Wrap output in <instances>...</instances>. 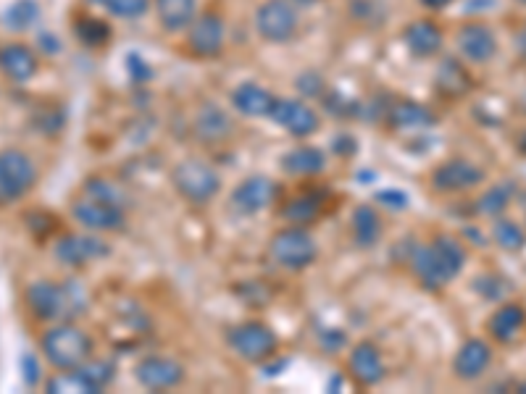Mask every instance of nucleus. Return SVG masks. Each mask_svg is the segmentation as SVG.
I'll return each mask as SVG.
<instances>
[{
	"label": "nucleus",
	"instance_id": "1",
	"mask_svg": "<svg viewBox=\"0 0 526 394\" xmlns=\"http://www.w3.org/2000/svg\"><path fill=\"white\" fill-rule=\"evenodd\" d=\"M466 261H469V253L458 237L437 234L424 245L413 247L408 266H411L413 279L427 292H442L461 276Z\"/></svg>",
	"mask_w": 526,
	"mask_h": 394
},
{
	"label": "nucleus",
	"instance_id": "2",
	"mask_svg": "<svg viewBox=\"0 0 526 394\" xmlns=\"http://www.w3.org/2000/svg\"><path fill=\"white\" fill-rule=\"evenodd\" d=\"M24 300H27L29 313L40 321H48V324L69 321V318L85 310V295H82L79 284L72 282L58 284L40 279V282L29 284Z\"/></svg>",
	"mask_w": 526,
	"mask_h": 394
},
{
	"label": "nucleus",
	"instance_id": "3",
	"mask_svg": "<svg viewBox=\"0 0 526 394\" xmlns=\"http://www.w3.org/2000/svg\"><path fill=\"white\" fill-rule=\"evenodd\" d=\"M40 350L56 371H74L93 358L95 342L85 329L69 321H58L40 337Z\"/></svg>",
	"mask_w": 526,
	"mask_h": 394
},
{
	"label": "nucleus",
	"instance_id": "4",
	"mask_svg": "<svg viewBox=\"0 0 526 394\" xmlns=\"http://www.w3.org/2000/svg\"><path fill=\"white\" fill-rule=\"evenodd\" d=\"M171 187L177 190V195L190 205H208L219 195L221 190V174L206 161L198 158H187V161L177 163L171 171Z\"/></svg>",
	"mask_w": 526,
	"mask_h": 394
},
{
	"label": "nucleus",
	"instance_id": "5",
	"mask_svg": "<svg viewBox=\"0 0 526 394\" xmlns=\"http://www.w3.org/2000/svg\"><path fill=\"white\" fill-rule=\"evenodd\" d=\"M271 261L285 271H306L319 258V245L306 226H282L269 240Z\"/></svg>",
	"mask_w": 526,
	"mask_h": 394
},
{
	"label": "nucleus",
	"instance_id": "6",
	"mask_svg": "<svg viewBox=\"0 0 526 394\" xmlns=\"http://www.w3.org/2000/svg\"><path fill=\"white\" fill-rule=\"evenodd\" d=\"M227 345L245 363H269L279 350V337L263 321H245L227 331Z\"/></svg>",
	"mask_w": 526,
	"mask_h": 394
},
{
	"label": "nucleus",
	"instance_id": "7",
	"mask_svg": "<svg viewBox=\"0 0 526 394\" xmlns=\"http://www.w3.org/2000/svg\"><path fill=\"white\" fill-rule=\"evenodd\" d=\"M72 216L82 229L93 234L121 232L127 226V205L100 200V197L79 192L72 200Z\"/></svg>",
	"mask_w": 526,
	"mask_h": 394
},
{
	"label": "nucleus",
	"instance_id": "8",
	"mask_svg": "<svg viewBox=\"0 0 526 394\" xmlns=\"http://www.w3.org/2000/svg\"><path fill=\"white\" fill-rule=\"evenodd\" d=\"M300 14L290 0H266L256 11V32L263 43L285 45L298 35Z\"/></svg>",
	"mask_w": 526,
	"mask_h": 394
},
{
	"label": "nucleus",
	"instance_id": "9",
	"mask_svg": "<svg viewBox=\"0 0 526 394\" xmlns=\"http://www.w3.org/2000/svg\"><path fill=\"white\" fill-rule=\"evenodd\" d=\"M484 182H487V171L469 158H448L429 176L432 190L440 195H463L482 187Z\"/></svg>",
	"mask_w": 526,
	"mask_h": 394
},
{
	"label": "nucleus",
	"instance_id": "10",
	"mask_svg": "<svg viewBox=\"0 0 526 394\" xmlns=\"http://www.w3.org/2000/svg\"><path fill=\"white\" fill-rule=\"evenodd\" d=\"M37 184V166L24 150H0V200H19Z\"/></svg>",
	"mask_w": 526,
	"mask_h": 394
},
{
	"label": "nucleus",
	"instance_id": "11",
	"mask_svg": "<svg viewBox=\"0 0 526 394\" xmlns=\"http://www.w3.org/2000/svg\"><path fill=\"white\" fill-rule=\"evenodd\" d=\"M269 119L298 140H308L321 127L319 111L303 98H279L277 95V103L271 108Z\"/></svg>",
	"mask_w": 526,
	"mask_h": 394
},
{
	"label": "nucleus",
	"instance_id": "12",
	"mask_svg": "<svg viewBox=\"0 0 526 394\" xmlns=\"http://www.w3.org/2000/svg\"><path fill=\"white\" fill-rule=\"evenodd\" d=\"M185 379V366L169 355H145L135 366V381L150 392H169V389L182 387Z\"/></svg>",
	"mask_w": 526,
	"mask_h": 394
},
{
	"label": "nucleus",
	"instance_id": "13",
	"mask_svg": "<svg viewBox=\"0 0 526 394\" xmlns=\"http://www.w3.org/2000/svg\"><path fill=\"white\" fill-rule=\"evenodd\" d=\"M455 45L458 56L471 66L490 64L498 56V35L490 24L484 22H466L455 32Z\"/></svg>",
	"mask_w": 526,
	"mask_h": 394
},
{
	"label": "nucleus",
	"instance_id": "14",
	"mask_svg": "<svg viewBox=\"0 0 526 394\" xmlns=\"http://www.w3.org/2000/svg\"><path fill=\"white\" fill-rule=\"evenodd\" d=\"M227 43V24L216 11H203L187 27V50L198 58H219Z\"/></svg>",
	"mask_w": 526,
	"mask_h": 394
},
{
	"label": "nucleus",
	"instance_id": "15",
	"mask_svg": "<svg viewBox=\"0 0 526 394\" xmlns=\"http://www.w3.org/2000/svg\"><path fill=\"white\" fill-rule=\"evenodd\" d=\"M40 71V53L32 45L22 40H8L0 43V74L14 82V85H27Z\"/></svg>",
	"mask_w": 526,
	"mask_h": 394
},
{
	"label": "nucleus",
	"instance_id": "16",
	"mask_svg": "<svg viewBox=\"0 0 526 394\" xmlns=\"http://www.w3.org/2000/svg\"><path fill=\"white\" fill-rule=\"evenodd\" d=\"M277 195V182H271L269 176H248L232 190L229 203L242 216H256V213L266 211V208L277 203Z\"/></svg>",
	"mask_w": 526,
	"mask_h": 394
},
{
	"label": "nucleus",
	"instance_id": "17",
	"mask_svg": "<svg viewBox=\"0 0 526 394\" xmlns=\"http://www.w3.org/2000/svg\"><path fill=\"white\" fill-rule=\"evenodd\" d=\"M348 376L363 389L382 384L384 376H387L382 350L374 342H358L348 355Z\"/></svg>",
	"mask_w": 526,
	"mask_h": 394
},
{
	"label": "nucleus",
	"instance_id": "18",
	"mask_svg": "<svg viewBox=\"0 0 526 394\" xmlns=\"http://www.w3.org/2000/svg\"><path fill=\"white\" fill-rule=\"evenodd\" d=\"M492 360H495V352H492V345L487 339H466L453 358V376L458 381H479L484 373L490 371Z\"/></svg>",
	"mask_w": 526,
	"mask_h": 394
},
{
	"label": "nucleus",
	"instance_id": "19",
	"mask_svg": "<svg viewBox=\"0 0 526 394\" xmlns=\"http://www.w3.org/2000/svg\"><path fill=\"white\" fill-rule=\"evenodd\" d=\"M58 263L69 268H85L87 263L100 261L108 255V245L98 237H87V234H64L53 247Z\"/></svg>",
	"mask_w": 526,
	"mask_h": 394
},
{
	"label": "nucleus",
	"instance_id": "20",
	"mask_svg": "<svg viewBox=\"0 0 526 394\" xmlns=\"http://www.w3.org/2000/svg\"><path fill=\"white\" fill-rule=\"evenodd\" d=\"M526 329V308L521 303H503L487 318V334L495 345H513Z\"/></svg>",
	"mask_w": 526,
	"mask_h": 394
},
{
	"label": "nucleus",
	"instance_id": "21",
	"mask_svg": "<svg viewBox=\"0 0 526 394\" xmlns=\"http://www.w3.org/2000/svg\"><path fill=\"white\" fill-rule=\"evenodd\" d=\"M403 40L406 48L411 50L413 58H434L445 45V32L434 19H416L403 29Z\"/></svg>",
	"mask_w": 526,
	"mask_h": 394
},
{
	"label": "nucleus",
	"instance_id": "22",
	"mask_svg": "<svg viewBox=\"0 0 526 394\" xmlns=\"http://www.w3.org/2000/svg\"><path fill=\"white\" fill-rule=\"evenodd\" d=\"M274 103H277V95L256 82H242L232 90V106L248 119H269Z\"/></svg>",
	"mask_w": 526,
	"mask_h": 394
},
{
	"label": "nucleus",
	"instance_id": "23",
	"mask_svg": "<svg viewBox=\"0 0 526 394\" xmlns=\"http://www.w3.org/2000/svg\"><path fill=\"white\" fill-rule=\"evenodd\" d=\"M384 119L395 129H427L437 124V116L427 106H421V103L408 98L390 100V108L384 113Z\"/></svg>",
	"mask_w": 526,
	"mask_h": 394
},
{
	"label": "nucleus",
	"instance_id": "24",
	"mask_svg": "<svg viewBox=\"0 0 526 394\" xmlns=\"http://www.w3.org/2000/svg\"><path fill=\"white\" fill-rule=\"evenodd\" d=\"M156 6L158 24L169 32V35H179L187 32L195 16H198V0H153Z\"/></svg>",
	"mask_w": 526,
	"mask_h": 394
},
{
	"label": "nucleus",
	"instance_id": "25",
	"mask_svg": "<svg viewBox=\"0 0 526 394\" xmlns=\"http://www.w3.org/2000/svg\"><path fill=\"white\" fill-rule=\"evenodd\" d=\"M437 90L445 95L448 100L453 98H463V95H469L471 87H474V79L469 77V69L463 66V61L458 58H445L437 69Z\"/></svg>",
	"mask_w": 526,
	"mask_h": 394
},
{
	"label": "nucleus",
	"instance_id": "26",
	"mask_svg": "<svg viewBox=\"0 0 526 394\" xmlns=\"http://www.w3.org/2000/svg\"><path fill=\"white\" fill-rule=\"evenodd\" d=\"M382 216L374 205H358L353 216H350V234L358 247H374L382 240Z\"/></svg>",
	"mask_w": 526,
	"mask_h": 394
},
{
	"label": "nucleus",
	"instance_id": "27",
	"mask_svg": "<svg viewBox=\"0 0 526 394\" xmlns=\"http://www.w3.org/2000/svg\"><path fill=\"white\" fill-rule=\"evenodd\" d=\"M324 169H327V155L321 153L319 148H313V145L292 148L282 158V171H287L292 176H313L321 174Z\"/></svg>",
	"mask_w": 526,
	"mask_h": 394
},
{
	"label": "nucleus",
	"instance_id": "28",
	"mask_svg": "<svg viewBox=\"0 0 526 394\" xmlns=\"http://www.w3.org/2000/svg\"><path fill=\"white\" fill-rule=\"evenodd\" d=\"M195 132L203 142H221L232 134V119L216 106L200 108L198 119H195Z\"/></svg>",
	"mask_w": 526,
	"mask_h": 394
},
{
	"label": "nucleus",
	"instance_id": "29",
	"mask_svg": "<svg viewBox=\"0 0 526 394\" xmlns=\"http://www.w3.org/2000/svg\"><path fill=\"white\" fill-rule=\"evenodd\" d=\"M72 27L79 43L87 48L98 50L111 43V27L98 16H79V19H74Z\"/></svg>",
	"mask_w": 526,
	"mask_h": 394
},
{
	"label": "nucleus",
	"instance_id": "30",
	"mask_svg": "<svg viewBox=\"0 0 526 394\" xmlns=\"http://www.w3.org/2000/svg\"><path fill=\"white\" fill-rule=\"evenodd\" d=\"M513 195H516V187H513L511 182L495 184V187H490V190H487L482 197H479L477 211L482 213V216L498 219V216H503V213H505V208L511 205Z\"/></svg>",
	"mask_w": 526,
	"mask_h": 394
},
{
	"label": "nucleus",
	"instance_id": "31",
	"mask_svg": "<svg viewBox=\"0 0 526 394\" xmlns=\"http://www.w3.org/2000/svg\"><path fill=\"white\" fill-rule=\"evenodd\" d=\"M492 240H495L498 247H503L505 253H519L526 245V232L516 221L498 216L495 224H492Z\"/></svg>",
	"mask_w": 526,
	"mask_h": 394
},
{
	"label": "nucleus",
	"instance_id": "32",
	"mask_svg": "<svg viewBox=\"0 0 526 394\" xmlns=\"http://www.w3.org/2000/svg\"><path fill=\"white\" fill-rule=\"evenodd\" d=\"M319 200L311 195H303V197H295V200H290V203L282 208V219L287 221V224H295V226H308L311 221L319 219Z\"/></svg>",
	"mask_w": 526,
	"mask_h": 394
},
{
	"label": "nucleus",
	"instance_id": "33",
	"mask_svg": "<svg viewBox=\"0 0 526 394\" xmlns=\"http://www.w3.org/2000/svg\"><path fill=\"white\" fill-rule=\"evenodd\" d=\"M37 19H40L37 0H16L14 6L6 11V16H3L6 27L14 29V32H27V29L35 27Z\"/></svg>",
	"mask_w": 526,
	"mask_h": 394
},
{
	"label": "nucleus",
	"instance_id": "34",
	"mask_svg": "<svg viewBox=\"0 0 526 394\" xmlns=\"http://www.w3.org/2000/svg\"><path fill=\"white\" fill-rule=\"evenodd\" d=\"M90 6L103 8L108 14L114 16V19H140L150 11V0H87Z\"/></svg>",
	"mask_w": 526,
	"mask_h": 394
},
{
	"label": "nucleus",
	"instance_id": "35",
	"mask_svg": "<svg viewBox=\"0 0 526 394\" xmlns=\"http://www.w3.org/2000/svg\"><path fill=\"white\" fill-rule=\"evenodd\" d=\"M79 192H85V195H93V197H100V200H111V203L127 205V208H129L127 192L121 190V187L116 182L106 179V176H93V179H87V182L82 184V190H79Z\"/></svg>",
	"mask_w": 526,
	"mask_h": 394
},
{
	"label": "nucleus",
	"instance_id": "36",
	"mask_svg": "<svg viewBox=\"0 0 526 394\" xmlns=\"http://www.w3.org/2000/svg\"><path fill=\"white\" fill-rule=\"evenodd\" d=\"M79 373L85 376L87 384L93 392H103V389L114 381L116 376V366L114 363H108V360H87L85 366H79Z\"/></svg>",
	"mask_w": 526,
	"mask_h": 394
},
{
	"label": "nucleus",
	"instance_id": "37",
	"mask_svg": "<svg viewBox=\"0 0 526 394\" xmlns=\"http://www.w3.org/2000/svg\"><path fill=\"white\" fill-rule=\"evenodd\" d=\"M22 368H24V381H27L29 387H35L37 381H40V366H37L35 355H24L22 358Z\"/></svg>",
	"mask_w": 526,
	"mask_h": 394
},
{
	"label": "nucleus",
	"instance_id": "38",
	"mask_svg": "<svg viewBox=\"0 0 526 394\" xmlns=\"http://www.w3.org/2000/svg\"><path fill=\"white\" fill-rule=\"evenodd\" d=\"M513 43H516V53H519L521 64L526 66V22L519 27L516 37H513Z\"/></svg>",
	"mask_w": 526,
	"mask_h": 394
},
{
	"label": "nucleus",
	"instance_id": "39",
	"mask_svg": "<svg viewBox=\"0 0 526 394\" xmlns=\"http://www.w3.org/2000/svg\"><path fill=\"white\" fill-rule=\"evenodd\" d=\"M419 3L427 8V11H442V8H448L455 0H419Z\"/></svg>",
	"mask_w": 526,
	"mask_h": 394
},
{
	"label": "nucleus",
	"instance_id": "40",
	"mask_svg": "<svg viewBox=\"0 0 526 394\" xmlns=\"http://www.w3.org/2000/svg\"><path fill=\"white\" fill-rule=\"evenodd\" d=\"M516 145H519V150H521V153L526 155V129H524V132L519 134V142H516Z\"/></svg>",
	"mask_w": 526,
	"mask_h": 394
},
{
	"label": "nucleus",
	"instance_id": "41",
	"mask_svg": "<svg viewBox=\"0 0 526 394\" xmlns=\"http://www.w3.org/2000/svg\"><path fill=\"white\" fill-rule=\"evenodd\" d=\"M516 389H519L521 394H526V381H521V384H516Z\"/></svg>",
	"mask_w": 526,
	"mask_h": 394
},
{
	"label": "nucleus",
	"instance_id": "42",
	"mask_svg": "<svg viewBox=\"0 0 526 394\" xmlns=\"http://www.w3.org/2000/svg\"><path fill=\"white\" fill-rule=\"evenodd\" d=\"M516 3H519V6H524V8H526V0H516Z\"/></svg>",
	"mask_w": 526,
	"mask_h": 394
}]
</instances>
